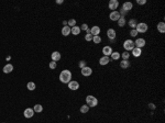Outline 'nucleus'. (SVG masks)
Here are the masks:
<instances>
[{
  "label": "nucleus",
  "mask_w": 165,
  "mask_h": 123,
  "mask_svg": "<svg viewBox=\"0 0 165 123\" xmlns=\"http://www.w3.org/2000/svg\"><path fill=\"white\" fill-rule=\"evenodd\" d=\"M138 34H139V33L137 32V30H135V29H133V30H131V31H130V35L132 37H135Z\"/></svg>",
  "instance_id": "obj_35"
},
{
  "label": "nucleus",
  "mask_w": 165,
  "mask_h": 123,
  "mask_svg": "<svg viewBox=\"0 0 165 123\" xmlns=\"http://www.w3.org/2000/svg\"><path fill=\"white\" fill-rule=\"evenodd\" d=\"M86 104H87L89 108L97 107L98 106V99L96 98V97H94V96H91V95H89V96L86 97Z\"/></svg>",
  "instance_id": "obj_2"
},
{
  "label": "nucleus",
  "mask_w": 165,
  "mask_h": 123,
  "mask_svg": "<svg viewBox=\"0 0 165 123\" xmlns=\"http://www.w3.org/2000/svg\"><path fill=\"white\" fill-rule=\"evenodd\" d=\"M120 67L121 68H123V69H127V68H129L130 67V62L129 61H121L120 62Z\"/></svg>",
  "instance_id": "obj_21"
},
{
  "label": "nucleus",
  "mask_w": 165,
  "mask_h": 123,
  "mask_svg": "<svg viewBox=\"0 0 165 123\" xmlns=\"http://www.w3.org/2000/svg\"><path fill=\"white\" fill-rule=\"evenodd\" d=\"M134 47H135L134 41H132V40L129 39V40H125L124 42H123V48H124L125 52H130Z\"/></svg>",
  "instance_id": "obj_3"
},
{
  "label": "nucleus",
  "mask_w": 165,
  "mask_h": 123,
  "mask_svg": "<svg viewBox=\"0 0 165 123\" xmlns=\"http://www.w3.org/2000/svg\"><path fill=\"white\" fill-rule=\"evenodd\" d=\"M108 7L111 11H116V9H118V7H119V1L118 0H110L109 3H108Z\"/></svg>",
  "instance_id": "obj_6"
},
{
  "label": "nucleus",
  "mask_w": 165,
  "mask_h": 123,
  "mask_svg": "<svg viewBox=\"0 0 165 123\" xmlns=\"http://www.w3.org/2000/svg\"><path fill=\"white\" fill-rule=\"evenodd\" d=\"M67 24H68V27H74L76 25V20L75 19L68 20V21H67Z\"/></svg>",
  "instance_id": "obj_30"
},
{
  "label": "nucleus",
  "mask_w": 165,
  "mask_h": 123,
  "mask_svg": "<svg viewBox=\"0 0 165 123\" xmlns=\"http://www.w3.org/2000/svg\"><path fill=\"white\" fill-rule=\"evenodd\" d=\"M116 35H117V32L115 31V29H108L107 30V36L110 41H115Z\"/></svg>",
  "instance_id": "obj_9"
},
{
  "label": "nucleus",
  "mask_w": 165,
  "mask_h": 123,
  "mask_svg": "<svg viewBox=\"0 0 165 123\" xmlns=\"http://www.w3.org/2000/svg\"><path fill=\"white\" fill-rule=\"evenodd\" d=\"M78 66H79V68L82 69V68H84V67H86L87 65H86V62L85 61H80L79 63H78Z\"/></svg>",
  "instance_id": "obj_33"
},
{
  "label": "nucleus",
  "mask_w": 165,
  "mask_h": 123,
  "mask_svg": "<svg viewBox=\"0 0 165 123\" xmlns=\"http://www.w3.org/2000/svg\"><path fill=\"white\" fill-rule=\"evenodd\" d=\"M100 27H98V25H94L91 29H90V34L93 35V36H96V35H99L100 34Z\"/></svg>",
  "instance_id": "obj_12"
},
{
  "label": "nucleus",
  "mask_w": 165,
  "mask_h": 123,
  "mask_svg": "<svg viewBox=\"0 0 165 123\" xmlns=\"http://www.w3.org/2000/svg\"><path fill=\"white\" fill-rule=\"evenodd\" d=\"M149 27L146 23L144 22H141V23H138L137 27H135V30H137V32L138 33H145L146 31H148Z\"/></svg>",
  "instance_id": "obj_4"
},
{
  "label": "nucleus",
  "mask_w": 165,
  "mask_h": 123,
  "mask_svg": "<svg viewBox=\"0 0 165 123\" xmlns=\"http://www.w3.org/2000/svg\"><path fill=\"white\" fill-rule=\"evenodd\" d=\"M142 54V48H139V47H134L132 49V55L134 57H140Z\"/></svg>",
  "instance_id": "obj_18"
},
{
  "label": "nucleus",
  "mask_w": 165,
  "mask_h": 123,
  "mask_svg": "<svg viewBox=\"0 0 165 123\" xmlns=\"http://www.w3.org/2000/svg\"><path fill=\"white\" fill-rule=\"evenodd\" d=\"M110 56H111V58H112V59H115V61H118V59H120L121 54L119 52H112Z\"/></svg>",
  "instance_id": "obj_26"
},
{
  "label": "nucleus",
  "mask_w": 165,
  "mask_h": 123,
  "mask_svg": "<svg viewBox=\"0 0 165 123\" xmlns=\"http://www.w3.org/2000/svg\"><path fill=\"white\" fill-rule=\"evenodd\" d=\"M93 42L95 43V44H99V43L101 42V37H100L99 35H96V36L93 37Z\"/></svg>",
  "instance_id": "obj_31"
},
{
  "label": "nucleus",
  "mask_w": 165,
  "mask_h": 123,
  "mask_svg": "<svg viewBox=\"0 0 165 123\" xmlns=\"http://www.w3.org/2000/svg\"><path fill=\"white\" fill-rule=\"evenodd\" d=\"M93 35L90 34V33H87V34L85 35V40L87 41V42H90V41H93Z\"/></svg>",
  "instance_id": "obj_32"
},
{
  "label": "nucleus",
  "mask_w": 165,
  "mask_h": 123,
  "mask_svg": "<svg viewBox=\"0 0 165 123\" xmlns=\"http://www.w3.org/2000/svg\"><path fill=\"white\" fill-rule=\"evenodd\" d=\"M48 66H50V68L51 69H55L56 68V66H57V64H56V62H51L50 63V65H48Z\"/></svg>",
  "instance_id": "obj_34"
},
{
  "label": "nucleus",
  "mask_w": 165,
  "mask_h": 123,
  "mask_svg": "<svg viewBox=\"0 0 165 123\" xmlns=\"http://www.w3.org/2000/svg\"><path fill=\"white\" fill-rule=\"evenodd\" d=\"M80 30H84V31H87L88 30V25L86 23H82V27H80Z\"/></svg>",
  "instance_id": "obj_38"
},
{
  "label": "nucleus",
  "mask_w": 165,
  "mask_h": 123,
  "mask_svg": "<svg viewBox=\"0 0 165 123\" xmlns=\"http://www.w3.org/2000/svg\"><path fill=\"white\" fill-rule=\"evenodd\" d=\"M110 63V58L108 56H103L101 58L99 59V64L101 66H105V65H108Z\"/></svg>",
  "instance_id": "obj_16"
},
{
  "label": "nucleus",
  "mask_w": 165,
  "mask_h": 123,
  "mask_svg": "<svg viewBox=\"0 0 165 123\" xmlns=\"http://www.w3.org/2000/svg\"><path fill=\"white\" fill-rule=\"evenodd\" d=\"M27 88L30 91H33V90H35V88H36V85H35V82H33V81H30V82H28Z\"/></svg>",
  "instance_id": "obj_25"
},
{
  "label": "nucleus",
  "mask_w": 165,
  "mask_h": 123,
  "mask_svg": "<svg viewBox=\"0 0 165 123\" xmlns=\"http://www.w3.org/2000/svg\"><path fill=\"white\" fill-rule=\"evenodd\" d=\"M158 31L160 33H164L165 32V23L163 22H158Z\"/></svg>",
  "instance_id": "obj_22"
},
{
  "label": "nucleus",
  "mask_w": 165,
  "mask_h": 123,
  "mask_svg": "<svg viewBox=\"0 0 165 123\" xmlns=\"http://www.w3.org/2000/svg\"><path fill=\"white\" fill-rule=\"evenodd\" d=\"M109 19L111 20V21H118V20L120 19V13H119V11H111L109 14Z\"/></svg>",
  "instance_id": "obj_8"
},
{
  "label": "nucleus",
  "mask_w": 165,
  "mask_h": 123,
  "mask_svg": "<svg viewBox=\"0 0 165 123\" xmlns=\"http://www.w3.org/2000/svg\"><path fill=\"white\" fill-rule=\"evenodd\" d=\"M128 24H129V27H131V30H133V29H135L138 22H137V20L135 19H130L129 20V22H128Z\"/></svg>",
  "instance_id": "obj_24"
},
{
  "label": "nucleus",
  "mask_w": 165,
  "mask_h": 123,
  "mask_svg": "<svg viewBox=\"0 0 165 123\" xmlns=\"http://www.w3.org/2000/svg\"><path fill=\"white\" fill-rule=\"evenodd\" d=\"M89 109H90V108L87 106V104H84V106L80 107L79 111L82 112V113H88V111H89Z\"/></svg>",
  "instance_id": "obj_27"
},
{
  "label": "nucleus",
  "mask_w": 165,
  "mask_h": 123,
  "mask_svg": "<svg viewBox=\"0 0 165 123\" xmlns=\"http://www.w3.org/2000/svg\"><path fill=\"white\" fill-rule=\"evenodd\" d=\"M70 79H72V73H70V70H68V69H64V70L61 71L60 80L62 81L63 84H68V82L70 81Z\"/></svg>",
  "instance_id": "obj_1"
},
{
  "label": "nucleus",
  "mask_w": 165,
  "mask_h": 123,
  "mask_svg": "<svg viewBox=\"0 0 165 123\" xmlns=\"http://www.w3.org/2000/svg\"><path fill=\"white\" fill-rule=\"evenodd\" d=\"M117 23H118V27H123L125 25V23H127V21H125V18L120 17V19H119V20L117 21Z\"/></svg>",
  "instance_id": "obj_23"
},
{
  "label": "nucleus",
  "mask_w": 165,
  "mask_h": 123,
  "mask_svg": "<svg viewBox=\"0 0 165 123\" xmlns=\"http://www.w3.org/2000/svg\"><path fill=\"white\" fill-rule=\"evenodd\" d=\"M80 73H82V76L88 77V76H90V75L93 74V69L90 68V67L86 66V67H84V68H82V70H80Z\"/></svg>",
  "instance_id": "obj_10"
},
{
  "label": "nucleus",
  "mask_w": 165,
  "mask_h": 123,
  "mask_svg": "<svg viewBox=\"0 0 165 123\" xmlns=\"http://www.w3.org/2000/svg\"><path fill=\"white\" fill-rule=\"evenodd\" d=\"M137 3L138 5H140V6H143L146 3V0H137Z\"/></svg>",
  "instance_id": "obj_36"
},
{
  "label": "nucleus",
  "mask_w": 165,
  "mask_h": 123,
  "mask_svg": "<svg viewBox=\"0 0 165 123\" xmlns=\"http://www.w3.org/2000/svg\"><path fill=\"white\" fill-rule=\"evenodd\" d=\"M119 13H120V17H123V18H124L125 17V14H127V11H124V10H123V9H121L120 10V11H119Z\"/></svg>",
  "instance_id": "obj_37"
},
{
  "label": "nucleus",
  "mask_w": 165,
  "mask_h": 123,
  "mask_svg": "<svg viewBox=\"0 0 165 123\" xmlns=\"http://www.w3.org/2000/svg\"><path fill=\"white\" fill-rule=\"evenodd\" d=\"M149 108H151V109H152V110H154V109H155L154 103H150V104H149Z\"/></svg>",
  "instance_id": "obj_39"
},
{
  "label": "nucleus",
  "mask_w": 165,
  "mask_h": 123,
  "mask_svg": "<svg viewBox=\"0 0 165 123\" xmlns=\"http://www.w3.org/2000/svg\"><path fill=\"white\" fill-rule=\"evenodd\" d=\"M112 52H113V51H112V47H111V46H105L103 48V56H108V57H109Z\"/></svg>",
  "instance_id": "obj_13"
},
{
  "label": "nucleus",
  "mask_w": 165,
  "mask_h": 123,
  "mask_svg": "<svg viewBox=\"0 0 165 123\" xmlns=\"http://www.w3.org/2000/svg\"><path fill=\"white\" fill-rule=\"evenodd\" d=\"M145 44H146V42H145V40L144 39H137L134 41V45L135 47H139V48H143V47L145 46Z\"/></svg>",
  "instance_id": "obj_7"
},
{
  "label": "nucleus",
  "mask_w": 165,
  "mask_h": 123,
  "mask_svg": "<svg viewBox=\"0 0 165 123\" xmlns=\"http://www.w3.org/2000/svg\"><path fill=\"white\" fill-rule=\"evenodd\" d=\"M51 57H52V61L53 62H58L61 58H62V56H61V53L57 52V51L53 52L52 54H51Z\"/></svg>",
  "instance_id": "obj_15"
},
{
  "label": "nucleus",
  "mask_w": 165,
  "mask_h": 123,
  "mask_svg": "<svg viewBox=\"0 0 165 123\" xmlns=\"http://www.w3.org/2000/svg\"><path fill=\"white\" fill-rule=\"evenodd\" d=\"M122 9L124 10V11H130V10H132L133 9V5H132V2H129V1H125V2H123V5H122Z\"/></svg>",
  "instance_id": "obj_14"
},
{
  "label": "nucleus",
  "mask_w": 165,
  "mask_h": 123,
  "mask_svg": "<svg viewBox=\"0 0 165 123\" xmlns=\"http://www.w3.org/2000/svg\"><path fill=\"white\" fill-rule=\"evenodd\" d=\"M80 31H82V30H80V27H72V29H70V33H72L73 35H79L80 34Z\"/></svg>",
  "instance_id": "obj_20"
},
{
  "label": "nucleus",
  "mask_w": 165,
  "mask_h": 123,
  "mask_svg": "<svg viewBox=\"0 0 165 123\" xmlns=\"http://www.w3.org/2000/svg\"><path fill=\"white\" fill-rule=\"evenodd\" d=\"M33 110H34V112L40 113V112H42V111H43V107L41 106V104H35V106L33 107Z\"/></svg>",
  "instance_id": "obj_28"
},
{
  "label": "nucleus",
  "mask_w": 165,
  "mask_h": 123,
  "mask_svg": "<svg viewBox=\"0 0 165 123\" xmlns=\"http://www.w3.org/2000/svg\"><path fill=\"white\" fill-rule=\"evenodd\" d=\"M63 24H64V27H65V25H67V21H63Z\"/></svg>",
  "instance_id": "obj_41"
},
{
  "label": "nucleus",
  "mask_w": 165,
  "mask_h": 123,
  "mask_svg": "<svg viewBox=\"0 0 165 123\" xmlns=\"http://www.w3.org/2000/svg\"><path fill=\"white\" fill-rule=\"evenodd\" d=\"M23 116H24V118H27V119H31L33 116H34V110H33V108H27L24 111H23Z\"/></svg>",
  "instance_id": "obj_5"
},
{
  "label": "nucleus",
  "mask_w": 165,
  "mask_h": 123,
  "mask_svg": "<svg viewBox=\"0 0 165 123\" xmlns=\"http://www.w3.org/2000/svg\"><path fill=\"white\" fill-rule=\"evenodd\" d=\"M63 2H64L63 0H56V3H57V5H62Z\"/></svg>",
  "instance_id": "obj_40"
},
{
  "label": "nucleus",
  "mask_w": 165,
  "mask_h": 123,
  "mask_svg": "<svg viewBox=\"0 0 165 123\" xmlns=\"http://www.w3.org/2000/svg\"><path fill=\"white\" fill-rule=\"evenodd\" d=\"M70 29H72V27H69L68 25L63 27H62V34L64 35V36H68V35L70 34Z\"/></svg>",
  "instance_id": "obj_19"
},
{
  "label": "nucleus",
  "mask_w": 165,
  "mask_h": 123,
  "mask_svg": "<svg viewBox=\"0 0 165 123\" xmlns=\"http://www.w3.org/2000/svg\"><path fill=\"white\" fill-rule=\"evenodd\" d=\"M68 88L70 89V90H77L78 88H79V84H78V81H76V80H70L69 82H68Z\"/></svg>",
  "instance_id": "obj_11"
},
{
  "label": "nucleus",
  "mask_w": 165,
  "mask_h": 123,
  "mask_svg": "<svg viewBox=\"0 0 165 123\" xmlns=\"http://www.w3.org/2000/svg\"><path fill=\"white\" fill-rule=\"evenodd\" d=\"M3 73L5 74H10V73H12L13 70V65L12 64H7L5 67H3Z\"/></svg>",
  "instance_id": "obj_17"
},
{
  "label": "nucleus",
  "mask_w": 165,
  "mask_h": 123,
  "mask_svg": "<svg viewBox=\"0 0 165 123\" xmlns=\"http://www.w3.org/2000/svg\"><path fill=\"white\" fill-rule=\"evenodd\" d=\"M121 58H122L123 61H129V58H130V53L124 51V52L121 54Z\"/></svg>",
  "instance_id": "obj_29"
}]
</instances>
